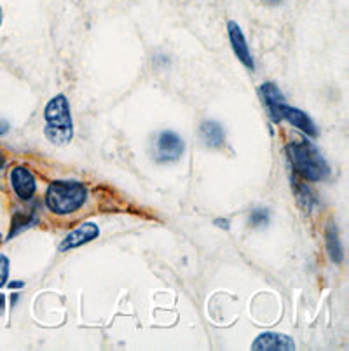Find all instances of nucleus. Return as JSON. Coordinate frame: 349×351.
Masks as SVG:
<instances>
[{
	"mask_svg": "<svg viewBox=\"0 0 349 351\" xmlns=\"http://www.w3.org/2000/svg\"><path fill=\"white\" fill-rule=\"evenodd\" d=\"M0 241H2V236H0Z\"/></svg>",
	"mask_w": 349,
	"mask_h": 351,
	"instance_id": "nucleus-21",
	"label": "nucleus"
},
{
	"mask_svg": "<svg viewBox=\"0 0 349 351\" xmlns=\"http://www.w3.org/2000/svg\"><path fill=\"white\" fill-rule=\"evenodd\" d=\"M37 224V219L32 215H14V219H12V231L11 234H9V238H12L14 234H18V232L25 231V229H28L30 226Z\"/></svg>",
	"mask_w": 349,
	"mask_h": 351,
	"instance_id": "nucleus-12",
	"label": "nucleus"
},
{
	"mask_svg": "<svg viewBox=\"0 0 349 351\" xmlns=\"http://www.w3.org/2000/svg\"><path fill=\"white\" fill-rule=\"evenodd\" d=\"M44 119H46V138L54 145H67L73 138V124L72 114H70L69 100L65 95H56L51 98L49 104L44 110Z\"/></svg>",
	"mask_w": 349,
	"mask_h": 351,
	"instance_id": "nucleus-2",
	"label": "nucleus"
},
{
	"mask_svg": "<svg viewBox=\"0 0 349 351\" xmlns=\"http://www.w3.org/2000/svg\"><path fill=\"white\" fill-rule=\"evenodd\" d=\"M4 295H2V293H0V311H2V309H4V304H5V301H4Z\"/></svg>",
	"mask_w": 349,
	"mask_h": 351,
	"instance_id": "nucleus-18",
	"label": "nucleus"
},
{
	"mask_svg": "<svg viewBox=\"0 0 349 351\" xmlns=\"http://www.w3.org/2000/svg\"><path fill=\"white\" fill-rule=\"evenodd\" d=\"M98 234H100V229H98V226L93 224V222H86V224H82V226H79L77 229H73V231L70 232L65 239H63L62 245H60V252H67V250H70V248L81 247V245L88 243V241H91V239L98 238Z\"/></svg>",
	"mask_w": 349,
	"mask_h": 351,
	"instance_id": "nucleus-9",
	"label": "nucleus"
},
{
	"mask_svg": "<svg viewBox=\"0 0 349 351\" xmlns=\"http://www.w3.org/2000/svg\"><path fill=\"white\" fill-rule=\"evenodd\" d=\"M215 224L217 226H222V228H226V229H229V222H227V220L219 219V220H215Z\"/></svg>",
	"mask_w": 349,
	"mask_h": 351,
	"instance_id": "nucleus-16",
	"label": "nucleus"
},
{
	"mask_svg": "<svg viewBox=\"0 0 349 351\" xmlns=\"http://www.w3.org/2000/svg\"><path fill=\"white\" fill-rule=\"evenodd\" d=\"M9 278V258L0 254V287H4Z\"/></svg>",
	"mask_w": 349,
	"mask_h": 351,
	"instance_id": "nucleus-14",
	"label": "nucleus"
},
{
	"mask_svg": "<svg viewBox=\"0 0 349 351\" xmlns=\"http://www.w3.org/2000/svg\"><path fill=\"white\" fill-rule=\"evenodd\" d=\"M0 166H4V158L0 156Z\"/></svg>",
	"mask_w": 349,
	"mask_h": 351,
	"instance_id": "nucleus-19",
	"label": "nucleus"
},
{
	"mask_svg": "<svg viewBox=\"0 0 349 351\" xmlns=\"http://www.w3.org/2000/svg\"><path fill=\"white\" fill-rule=\"evenodd\" d=\"M86 196H88V191L81 182L58 180L53 182L47 189L46 205L53 213L67 215L81 208L86 203Z\"/></svg>",
	"mask_w": 349,
	"mask_h": 351,
	"instance_id": "nucleus-3",
	"label": "nucleus"
},
{
	"mask_svg": "<svg viewBox=\"0 0 349 351\" xmlns=\"http://www.w3.org/2000/svg\"><path fill=\"white\" fill-rule=\"evenodd\" d=\"M184 154V140L173 132H163L156 142V158L161 162H175Z\"/></svg>",
	"mask_w": 349,
	"mask_h": 351,
	"instance_id": "nucleus-5",
	"label": "nucleus"
},
{
	"mask_svg": "<svg viewBox=\"0 0 349 351\" xmlns=\"http://www.w3.org/2000/svg\"><path fill=\"white\" fill-rule=\"evenodd\" d=\"M250 224L254 228H264L269 224V212L264 208H257L250 213Z\"/></svg>",
	"mask_w": 349,
	"mask_h": 351,
	"instance_id": "nucleus-13",
	"label": "nucleus"
},
{
	"mask_svg": "<svg viewBox=\"0 0 349 351\" xmlns=\"http://www.w3.org/2000/svg\"><path fill=\"white\" fill-rule=\"evenodd\" d=\"M269 114L274 121H288L290 124L297 126L299 130H302L307 135L316 136V126L311 121V117L307 116L306 112L299 110V108H293L290 105H287V101H280V104L269 105Z\"/></svg>",
	"mask_w": 349,
	"mask_h": 351,
	"instance_id": "nucleus-4",
	"label": "nucleus"
},
{
	"mask_svg": "<svg viewBox=\"0 0 349 351\" xmlns=\"http://www.w3.org/2000/svg\"><path fill=\"white\" fill-rule=\"evenodd\" d=\"M287 154L293 170L306 180L320 182L330 175V166L325 161L322 152L309 142L290 143L287 147Z\"/></svg>",
	"mask_w": 349,
	"mask_h": 351,
	"instance_id": "nucleus-1",
	"label": "nucleus"
},
{
	"mask_svg": "<svg viewBox=\"0 0 349 351\" xmlns=\"http://www.w3.org/2000/svg\"><path fill=\"white\" fill-rule=\"evenodd\" d=\"M0 25H2V8H0Z\"/></svg>",
	"mask_w": 349,
	"mask_h": 351,
	"instance_id": "nucleus-20",
	"label": "nucleus"
},
{
	"mask_svg": "<svg viewBox=\"0 0 349 351\" xmlns=\"http://www.w3.org/2000/svg\"><path fill=\"white\" fill-rule=\"evenodd\" d=\"M326 250L330 254V258L334 263H342V245H341V239H339V231H337V226L334 222L326 226Z\"/></svg>",
	"mask_w": 349,
	"mask_h": 351,
	"instance_id": "nucleus-11",
	"label": "nucleus"
},
{
	"mask_svg": "<svg viewBox=\"0 0 349 351\" xmlns=\"http://www.w3.org/2000/svg\"><path fill=\"white\" fill-rule=\"evenodd\" d=\"M252 350L255 351H265V350H274V351H292L296 350V343L292 337L285 336V334H276V332H265L255 339L252 344Z\"/></svg>",
	"mask_w": 349,
	"mask_h": 351,
	"instance_id": "nucleus-8",
	"label": "nucleus"
},
{
	"mask_svg": "<svg viewBox=\"0 0 349 351\" xmlns=\"http://www.w3.org/2000/svg\"><path fill=\"white\" fill-rule=\"evenodd\" d=\"M9 132V123L4 119H0V135H4V133Z\"/></svg>",
	"mask_w": 349,
	"mask_h": 351,
	"instance_id": "nucleus-15",
	"label": "nucleus"
},
{
	"mask_svg": "<svg viewBox=\"0 0 349 351\" xmlns=\"http://www.w3.org/2000/svg\"><path fill=\"white\" fill-rule=\"evenodd\" d=\"M201 138H203L204 145L211 147V149H219L226 142V133L224 128L215 121H206L201 124Z\"/></svg>",
	"mask_w": 349,
	"mask_h": 351,
	"instance_id": "nucleus-10",
	"label": "nucleus"
},
{
	"mask_svg": "<svg viewBox=\"0 0 349 351\" xmlns=\"http://www.w3.org/2000/svg\"><path fill=\"white\" fill-rule=\"evenodd\" d=\"M11 186L16 196L23 201L32 199L35 194V189H37V186H35V177L25 166H16L14 170L11 171Z\"/></svg>",
	"mask_w": 349,
	"mask_h": 351,
	"instance_id": "nucleus-6",
	"label": "nucleus"
},
{
	"mask_svg": "<svg viewBox=\"0 0 349 351\" xmlns=\"http://www.w3.org/2000/svg\"><path fill=\"white\" fill-rule=\"evenodd\" d=\"M227 30H229L230 46H232V51H234V54L238 56L239 62H241L246 69L255 70L254 58H252V53H250V47H248V44H246L245 35H243L239 25L234 23V21H229V25H227Z\"/></svg>",
	"mask_w": 349,
	"mask_h": 351,
	"instance_id": "nucleus-7",
	"label": "nucleus"
},
{
	"mask_svg": "<svg viewBox=\"0 0 349 351\" xmlns=\"http://www.w3.org/2000/svg\"><path fill=\"white\" fill-rule=\"evenodd\" d=\"M9 287H11V289H14V287H16V289H21V287H23V283H21V282H11V283H9Z\"/></svg>",
	"mask_w": 349,
	"mask_h": 351,
	"instance_id": "nucleus-17",
	"label": "nucleus"
}]
</instances>
